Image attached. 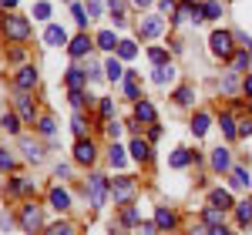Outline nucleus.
I'll return each mask as SVG.
<instances>
[{"instance_id":"46","label":"nucleus","mask_w":252,"mask_h":235,"mask_svg":"<svg viewBox=\"0 0 252 235\" xmlns=\"http://www.w3.org/2000/svg\"><path fill=\"white\" fill-rule=\"evenodd\" d=\"M84 131H88V124H84V118H74V135H78V138H84Z\"/></svg>"},{"instance_id":"18","label":"nucleus","mask_w":252,"mask_h":235,"mask_svg":"<svg viewBox=\"0 0 252 235\" xmlns=\"http://www.w3.org/2000/svg\"><path fill=\"white\" fill-rule=\"evenodd\" d=\"M88 47H91V40L84 37V34H81V37H74L71 44H67V51H71V58H84V54H88Z\"/></svg>"},{"instance_id":"59","label":"nucleus","mask_w":252,"mask_h":235,"mask_svg":"<svg viewBox=\"0 0 252 235\" xmlns=\"http://www.w3.org/2000/svg\"><path fill=\"white\" fill-rule=\"evenodd\" d=\"M249 205H252V198H249Z\"/></svg>"},{"instance_id":"43","label":"nucleus","mask_w":252,"mask_h":235,"mask_svg":"<svg viewBox=\"0 0 252 235\" xmlns=\"http://www.w3.org/2000/svg\"><path fill=\"white\" fill-rule=\"evenodd\" d=\"M125 91H128V98H138V81L128 78V81H125Z\"/></svg>"},{"instance_id":"57","label":"nucleus","mask_w":252,"mask_h":235,"mask_svg":"<svg viewBox=\"0 0 252 235\" xmlns=\"http://www.w3.org/2000/svg\"><path fill=\"white\" fill-rule=\"evenodd\" d=\"M67 3H74V0H67Z\"/></svg>"},{"instance_id":"44","label":"nucleus","mask_w":252,"mask_h":235,"mask_svg":"<svg viewBox=\"0 0 252 235\" xmlns=\"http://www.w3.org/2000/svg\"><path fill=\"white\" fill-rule=\"evenodd\" d=\"M121 218H125V222H128V225H135V222H138V212H135V208H131V205H128V208H125V212H121Z\"/></svg>"},{"instance_id":"37","label":"nucleus","mask_w":252,"mask_h":235,"mask_svg":"<svg viewBox=\"0 0 252 235\" xmlns=\"http://www.w3.org/2000/svg\"><path fill=\"white\" fill-rule=\"evenodd\" d=\"M14 168V155L10 151H0V172H10Z\"/></svg>"},{"instance_id":"40","label":"nucleus","mask_w":252,"mask_h":235,"mask_svg":"<svg viewBox=\"0 0 252 235\" xmlns=\"http://www.w3.org/2000/svg\"><path fill=\"white\" fill-rule=\"evenodd\" d=\"M138 232H141V235H155L158 232V222H141V225H138Z\"/></svg>"},{"instance_id":"47","label":"nucleus","mask_w":252,"mask_h":235,"mask_svg":"<svg viewBox=\"0 0 252 235\" xmlns=\"http://www.w3.org/2000/svg\"><path fill=\"white\" fill-rule=\"evenodd\" d=\"M71 104H74V108H84V91H71Z\"/></svg>"},{"instance_id":"27","label":"nucleus","mask_w":252,"mask_h":235,"mask_svg":"<svg viewBox=\"0 0 252 235\" xmlns=\"http://www.w3.org/2000/svg\"><path fill=\"white\" fill-rule=\"evenodd\" d=\"M138 54V47L135 44H131V40H121V44H118V58H125V60H131Z\"/></svg>"},{"instance_id":"4","label":"nucleus","mask_w":252,"mask_h":235,"mask_svg":"<svg viewBox=\"0 0 252 235\" xmlns=\"http://www.w3.org/2000/svg\"><path fill=\"white\" fill-rule=\"evenodd\" d=\"M20 229L27 235L40 232V208L37 205H24V208H20Z\"/></svg>"},{"instance_id":"50","label":"nucleus","mask_w":252,"mask_h":235,"mask_svg":"<svg viewBox=\"0 0 252 235\" xmlns=\"http://www.w3.org/2000/svg\"><path fill=\"white\" fill-rule=\"evenodd\" d=\"M161 14H168V17H175V14H178V10H175V3H172V0H161Z\"/></svg>"},{"instance_id":"39","label":"nucleus","mask_w":252,"mask_h":235,"mask_svg":"<svg viewBox=\"0 0 252 235\" xmlns=\"http://www.w3.org/2000/svg\"><path fill=\"white\" fill-rule=\"evenodd\" d=\"M232 67H235V71H246V67H249V51H246V54H239V58L232 60Z\"/></svg>"},{"instance_id":"8","label":"nucleus","mask_w":252,"mask_h":235,"mask_svg":"<svg viewBox=\"0 0 252 235\" xmlns=\"http://www.w3.org/2000/svg\"><path fill=\"white\" fill-rule=\"evenodd\" d=\"M17 108H20V118H24L27 124H34V101L24 94V88H20V94H17Z\"/></svg>"},{"instance_id":"19","label":"nucleus","mask_w":252,"mask_h":235,"mask_svg":"<svg viewBox=\"0 0 252 235\" xmlns=\"http://www.w3.org/2000/svg\"><path fill=\"white\" fill-rule=\"evenodd\" d=\"M205 222H209V225H212V229H219V225H222V222H225V208H215V205H209V208H205Z\"/></svg>"},{"instance_id":"15","label":"nucleus","mask_w":252,"mask_h":235,"mask_svg":"<svg viewBox=\"0 0 252 235\" xmlns=\"http://www.w3.org/2000/svg\"><path fill=\"white\" fill-rule=\"evenodd\" d=\"M20 148H24V155L31 158V161H44V151H40L37 141H31V138H20Z\"/></svg>"},{"instance_id":"20","label":"nucleus","mask_w":252,"mask_h":235,"mask_svg":"<svg viewBox=\"0 0 252 235\" xmlns=\"http://www.w3.org/2000/svg\"><path fill=\"white\" fill-rule=\"evenodd\" d=\"M118 44H121V40H118L111 30H101V34H97V47H101V51H118Z\"/></svg>"},{"instance_id":"33","label":"nucleus","mask_w":252,"mask_h":235,"mask_svg":"<svg viewBox=\"0 0 252 235\" xmlns=\"http://www.w3.org/2000/svg\"><path fill=\"white\" fill-rule=\"evenodd\" d=\"M175 104H192V88H178L175 91Z\"/></svg>"},{"instance_id":"42","label":"nucleus","mask_w":252,"mask_h":235,"mask_svg":"<svg viewBox=\"0 0 252 235\" xmlns=\"http://www.w3.org/2000/svg\"><path fill=\"white\" fill-rule=\"evenodd\" d=\"M34 17H37V20L51 17V7H47V3H37V7H34Z\"/></svg>"},{"instance_id":"16","label":"nucleus","mask_w":252,"mask_h":235,"mask_svg":"<svg viewBox=\"0 0 252 235\" xmlns=\"http://www.w3.org/2000/svg\"><path fill=\"white\" fill-rule=\"evenodd\" d=\"M131 158H135V161H152V148H148L141 138H135V141H131Z\"/></svg>"},{"instance_id":"29","label":"nucleus","mask_w":252,"mask_h":235,"mask_svg":"<svg viewBox=\"0 0 252 235\" xmlns=\"http://www.w3.org/2000/svg\"><path fill=\"white\" fill-rule=\"evenodd\" d=\"M235 215H239V222H242V225H249V222H252V205H249V202L235 205Z\"/></svg>"},{"instance_id":"22","label":"nucleus","mask_w":252,"mask_h":235,"mask_svg":"<svg viewBox=\"0 0 252 235\" xmlns=\"http://www.w3.org/2000/svg\"><path fill=\"white\" fill-rule=\"evenodd\" d=\"M192 131H195V138L205 135V131H209V115H202V111H198V115L192 118Z\"/></svg>"},{"instance_id":"54","label":"nucleus","mask_w":252,"mask_h":235,"mask_svg":"<svg viewBox=\"0 0 252 235\" xmlns=\"http://www.w3.org/2000/svg\"><path fill=\"white\" fill-rule=\"evenodd\" d=\"M215 235H232V232H229L225 225H219V229H215Z\"/></svg>"},{"instance_id":"5","label":"nucleus","mask_w":252,"mask_h":235,"mask_svg":"<svg viewBox=\"0 0 252 235\" xmlns=\"http://www.w3.org/2000/svg\"><path fill=\"white\" fill-rule=\"evenodd\" d=\"M111 192H115V202H131V195H135V181L128 175H121L111 181Z\"/></svg>"},{"instance_id":"56","label":"nucleus","mask_w":252,"mask_h":235,"mask_svg":"<svg viewBox=\"0 0 252 235\" xmlns=\"http://www.w3.org/2000/svg\"><path fill=\"white\" fill-rule=\"evenodd\" d=\"M135 3H138V7H148V3H152V0H135Z\"/></svg>"},{"instance_id":"41","label":"nucleus","mask_w":252,"mask_h":235,"mask_svg":"<svg viewBox=\"0 0 252 235\" xmlns=\"http://www.w3.org/2000/svg\"><path fill=\"white\" fill-rule=\"evenodd\" d=\"M235 88H239V84H235V74H229V78L222 81V91H225V94H235Z\"/></svg>"},{"instance_id":"30","label":"nucleus","mask_w":252,"mask_h":235,"mask_svg":"<svg viewBox=\"0 0 252 235\" xmlns=\"http://www.w3.org/2000/svg\"><path fill=\"white\" fill-rule=\"evenodd\" d=\"M44 235H74V229H71L67 222H58V225H51V229H47Z\"/></svg>"},{"instance_id":"10","label":"nucleus","mask_w":252,"mask_h":235,"mask_svg":"<svg viewBox=\"0 0 252 235\" xmlns=\"http://www.w3.org/2000/svg\"><path fill=\"white\" fill-rule=\"evenodd\" d=\"M17 84L24 88V91H31V88L37 84V71H34L31 64H27V67H20V71H17Z\"/></svg>"},{"instance_id":"49","label":"nucleus","mask_w":252,"mask_h":235,"mask_svg":"<svg viewBox=\"0 0 252 235\" xmlns=\"http://www.w3.org/2000/svg\"><path fill=\"white\" fill-rule=\"evenodd\" d=\"M118 135H121V124H115V121H108V138H111V141H118Z\"/></svg>"},{"instance_id":"51","label":"nucleus","mask_w":252,"mask_h":235,"mask_svg":"<svg viewBox=\"0 0 252 235\" xmlns=\"http://www.w3.org/2000/svg\"><path fill=\"white\" fill-rule=\"evenodd\" d=\"M101 14V3L97 0H88V17H97Z\"/></svg>"},{"instance_id":"35","label":"nucleus","mask_w":252,"mask_h":235,"mask_svg":"<svg viewBox=\"0 0 252 235\" xmlns=\"http://www.w3.org/2000/svg\"><path fill=\"white\" fill-rule=\"evenodd\" d=\"M212 17H222V3H205V20H212Z\"/></svg>"},{"instance_id":"14","label":"nucleus","mask_w":252,"mask_h":235,"mask_svg":"<svg viewBox=\"0 0 252 235\" xmlns=\"http://www.w3.org/2000/svg\"><path fill=\"white\" fill-rule=\"evenodd\" d=\"M135 118H138V121H145V124H155V108H152L148 101H138V104H135Z\"/></svg>"},{"instance_id":"26","label":"nucleus","mask_w":252,"mask_h":235,"mask_svg":"<svg viewBox=\"0 0 252 235\" xmlns=\"http://www.w3.org/2000/svg\"><path fill=\"white\" fill-rule=\"evenodd\" d=\"M229 181H232V188H246V185H249L246 168H232V178H229Z\"/></svg>"},{"instance_id":"58","label":"nucleus","mask_w":252,"mask_h":235,"mask_svg":"<svg viewBox=\"0 0 252 235\" xmlns=\"http://www.w3.org/2000/svg\"><path fill=\"white\" fill-rule=\"evenodd\" d=\"M0 7H3V0H0Z\"/></svg>"},{"instance_id":"6","label":"nucleus","mask_w":252,"mask_h":235,"mask_svg":"<svg viewBox=\"0 0 252 235\" xmlns=\"http://www.w3.org/2000/svg\"><path fill=\"white\" fill-rule=\"evenodd\" d=\"M165 30V20L161 17H141V24H138V34L141 37H158Z\"/></svg>"},{"instance_id":"11","label":"nucleus","mask_w":252,"mask_h":235,"mask_svg":"<svg viewBox=\"0 0 252 235\" xmlns=\"http://www.w3.org/2000/svg\"><path fill=\"white\" fill-rule=\"evenodd\" d=\"M212 168H215V172H225V168H232L229 148H215V151H212Z\"/></svg>"},{"instance_id":"32","label":"nucleus","mask_w":252,"mask_h":235,"mask_svg":"<svg viewBox=\"0 0 252 235\" xmlns=\"http://www.w3.org/2000/svg\"><path fill=\"white\" fill-rule=\"evenodd\" d=\"M108 158H111V165H115V168H121V165H125V151H121L118 145H111V151H108Z\"/></svg>"},{"instance_id":"12","label":"nucleus","mask_w":252,"mask_h":235,"mask_svg":"<svg viewBox=\"0 0 252 235\" xmlns=\"http://www.w3.org/2000/svg\"><path fill=\"white\" fill-rule=\"evenodd\" d=\"M209 205H215V208H225V212H229V208H232V195H229L225 188H215L212 195H209Z\"/></svg>"},{"instance_id":"31","label":"nucleus","mask_w":252,"mask_h":235,"mask_svg":"<svg viewBox=\"0 0 252 235\" xmlns=\"http://www.w3.org/2000/svg\"><path fill=\"white\" fill-rule=\"evenodd\" d=\"M71 14H74V20H78L81 27H84V24H88V20H91V17H88V10H84V7H81V3H71Z\"/></svg>"},{"instance_id":"48","label":"nucleus","mask_w":252,"mask_h":235,"mask_svg":"<svg viewBox=\"0 0 252 235\" xmlns=\"http://www.w3.org/2000/svg\"><path fill=\"white\" fill-rule=\"evenodd\" d=\"M101 115H104V118H111V115H115V104H111V98H104V101H101Z\"/></svg>"},{"instance_id":"7","label":"nucleus","mask_w":252,"mask_h":235,"mask_svg":"<svg viewBox=\"0 0 252 235\" xmlns=\"http://www.w3.org/2000/svg\"><path fill=\"white\" fill-rule=\"evenodd\" d=\"M94 158H97L94 145H91L88 138H81V141H78V148H74V161H81V165H91Z\"/></svg>"},{"instance_id":"17","label":"nucleus","mask_w":252,"mask_h":235,"mask_svg":"<svg viewBox=\"0 0 252 235\" xmlns=\"http://www.w3.org/2000/svg\"><path fill=\"white\" fill-rule=\"evenodd\" d=\"M51 205H54L58 212H64V208H71V195H67L64 188H51Z\"/></svg>"},{"instance_id":"25","label":"nucleus","mask_w":252,"mask_h":235,"mask_svg":"<svg viewBox=\"0 0 252 235\" xmlns=\"http://www.w3.org/2000/svg\"><path fill=\"white\" fill-rule=\"evenodd\" d=\"M104 71H108V81H121V74H125V67H121V60H108V64H104Z\"/></svg>"},{"instance_id":"28","label":"nucleus","mask_w":252,"mask_h":235,"mask_svg":"<svg viewBox=\"0 0 252 235\" xmlns=\"http://www.w3.org/2000/svg\"><path fill=\"white\" fill-rule=\"evenodd\" d=\"M222 131H225V138H239V128H235L232 115H222Z\"/></svg>"},{"instance_id":"34","label":"nucleus","mask_w":252,"mask_h":235,"mask_svg":"<svg viewBox=\"0 0 252 235\" xmlns=\"http://www.w3.org/2000/svg\"><path fill=\"white\" fill-rule=\"evenodd\" d=\"M0 124H3V128H7L10 135H17V131H20V121H17L14 115H3V121H0Z\"/></svg>"},{"instance_id":"52","label":"nucleus","mask_w":252,"mask_h":235,"mask_svg":"<svg viewBox=\"0 0 252 235\" xmlns=\"http://www.w3.org/2000/svg\"><path fill=\"white\" fill-rule=\"evenodd\" d=\"M252 135V121H242L239 124V138H249Z\"/></svg>"},{"instance_id":"55","label":"nucleus","mask_w":252,"mask_h":235,"mask_svg":"<svg viewBox=\"0 0 252 235\" xmlns=\"http://www.w3.org/2000/svg\"><path fill=\"white\" fill-rule=\"evenodd\" d=\"M3 7H17V0H3Z\"/></svg>"},{"instance_id":"24","label":"nucleus","mask_w":252,"mask_h":235,"mask_svg":"<svg viewBox=\"0 0 252 235\" xmlns=\"http://www.w3.org/2000/svg\"><path fill=\"white\" fill-rule=\"evenodd\" d=\"M168 161H172V168H185V165L192 161V151H185V148H178V151H175V155L168 158Z\"/></svg>"},{"instance_id":"13","label":"nucleus","mask_w":252,"mask_h":235,"mask_svg":"<svg viewBox=\"0 0 252 235\" xmlns=\"http://www.w3.org/2000/svg\"><path fill=\"white\" fill-rule=\"evenodd\" d=\"M44 40H47L51 47H61V44L67 40V34H64V27H58V24H51V27L44 30Z\"/></svg>"},{"instance_id":"9","label":"nucleus","mask_w":252,"mask_h":235,"mask_svg":"<svg viewBox=\"0 0 252 235\" xmlns=\"http://www.w3.org/2000/svg\"><path fill=\"white\" fill-rule=\"evenodd\" d=\"M67 88H71V91H81V88H84V81H88V71H81V67H67Z\"/></svg>"},{"instance_id":"53","label":"nucleus","mask_w":252,"mask_h":235,"mask_svg":"<svg viewBox=\"0 0 252 235\" xmlns=\"http://www.w3.org/2000/svg\"><path fill=\"white\" fill-rule=\"evenodd\" d=\"M242 91H246V94H249V98H252V74H249V78H246V81H242Z\"/></svg>"},{"instance_id":"21","label":"nucleus","mask_w":252,"mask_h":235,"mask_svg":"<svg viewBox=\"0 0 252 235\" xmlns=\"http://www.w3.org/2000/svg\"><path fill=\"white\" fill-rule=\"evenodd\" d=\"M172 78H175V67H172V64H158V67H155V84H168Z\"/></svg>"},{"instance_id":"2","label":"nucleus","mask_w":252,"mask_h":235,"mask_svg":"<svg viewBox=\"0 0 252 235\" xmlns=\"http://www.w3.org/2000/svg\"><path fill=\"white\" fill-rule=\"evenodd\" d=\"M232 40H235V34H229V30H215L212 37H209V47H212L215 58H232Z\"/></svg>"},{"instance_id":"36","label":"nucleus","mask_w":252,"mask_h":235,"mask_svg":"<svg viewBox=\"0 0 252 235\" xmlns=\"http://www.w3.org/2000/svg\"><path fill=\"white\" fill-rule=\"evenodd\" d=\"M37 128H40V135H54V118H40Z\"/></svg>"},{"instance_id":"60","label":"nucleus","mask_w":252,"mask_h":235,"mask_svg":"<svg viewBox=\"0 0 252 235\" xmlns=\"http://www.w3.org/2000/svg\"><path fill=\"white\" fill-rule=\"evenodd\" d=\"M168 235H175V232H168Z\"/></svg>"},{"instance_id":"1","label":"nucleus","mask_w":252,"mask_h":235,"mask_svg":"<svg viewBox=\"0 0 252 235\" xmlns=\"http://www.w3.org/2000/svg\"><path fill=\"white\" fill-rule=\"evenodd\" d=\"M108 188H111V185H108V178H104V175H91V178H88V185H84L88 205H91V208H101L104 198H108Z\"/></svg>"},{"instance_id":"3","label":"nucleus","mask_w":252,"mask_h":235,"mask_svg":"<svg viewBox=\"0 0 252 235\" xmlns=\"http://www.w3.org/2000/svg\"><path fill=\"white\" fill-rule=\"evenodd\" d=\"M3 34L14 37V40H27L31 37V24H27V17H17V14H14V17L3 20Z\"/></svg>"},{"instance_id":"38","label":"nucleus","mask_w":252,"mask_h":235,"mask_svg":"<svg viewBox=\"0 0 252 235\" xmlns=\"http://www.w3.org/2000/svg\"><path fill=\"white\" fill-rule=\"evenodd\" d=\"M189 235H215V229L209 225V222H202V225H192V232Z\"/></svg>"},{"instance_id":"45","label":"nucleus","mask_w":252,"mask_h":235,"mask_svg":"<svg viewBox=\"0 0 252 235\" xmlns=\"http://www.w3.org/2000/svg\"><path fill=\"white\" fill-rule=\"evenodd\" d=\"M148 58L155 60V64H165V51H161V47H152V51H148Z\"/></svg>"},{"instance_id":"23","label":"nucleus","mask_w":252,"mask_h":235,"mask_svg":"<svg viewBox=\"0 0 252 235\" xmlns=\"http://www.w3.org/2000/svg\"><path fill=\"white\" fill-rule=\"evenodd\" d=\"M155 222H158V229H172V225H175V212L158 208V212H155Z\"/></svg>"}]
</instances>
